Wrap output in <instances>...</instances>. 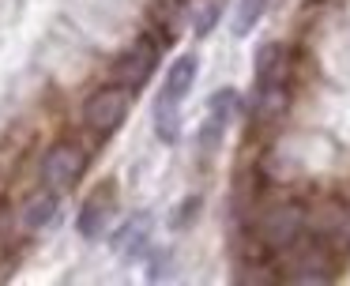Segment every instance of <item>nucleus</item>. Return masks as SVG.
Instances as JSON below:
<instances>
[{
    "label": "nucleus",
    "mask_w": 350,
    "mask_h": 286,
    "mask_svg": "<svg viewBox=\"0 0 350 286\" xmlns=\"http://www.w3.org/2000/svg\"><path fill=\"white\" fill-rule=\"evenodd\" d=\"M154 64H159V45H154L151 38H139L129 53L117 57L113 83H121V87H129V90H139L154 75Z\"/></svg>",
    "instance_id": "nucleus-4"
},
{
    "label": "nucleus",
    "mask_w": 350,
    "mask_h": 286,
    "mask_svg": "<svg viewBox=\"0 0 350 286\" xmlns=\"http://www.w3.org/2000/svg\"><path fill=\"white\" fill-rule=\"evenodd\" d=\"M83 173V151L76 143H53L42 158V185L49 192H61V188L76 185V177Z\"/></svg>",
    "instance_id": "nucleus-3"
},
{
    "label": "nucleus",
    "mask_w": 350,
    "mask_h": 286,
    "mask_svg": "<svg viewBox=\"0 0 350 286\" xmlns=\"http://www.w3.org/2000/svg\"><path fill=\"white\" fill-rule=\"evenodd\" d=\"M109 218H113V185H109V181H102V185L83 200L76 226H79V233H83V237L94 241V237H102V230L109 226Z\"/></svg>",
    "instance_id": "nucleus-5"
},
{
    "label": "nucleus",
    "mask_w": 350,
    "mask_h": 286,
    "mask_svg": "<svg viewBox=\"0 0 350 286\" xmlns=\"http://www.w3.org/2000/svg\"><path fill=\"white\" fill-rule=\"evenodd\" d=\"M305 230V207L301 203H275L260 215L256 222V241L267 248V252H282L290 248Z\"/></svg>",
    "instance_id": "nucleus-1"
},
{
    "label": "nucleus",
    "mask_w": 350,
    "mask_h": 286,
    "mask_svg": "<svg viewBox=\"0 0 350 286\" xmlns=\"http://www.w3.org/2000/svg\"><path fill=\"white\" fill-rule=\"evenodd\" d=\"M57 218V192H38L31 203L23 207V226L27 230H42V226H49Z\"/></svg>",
    "instance_id": "nucleus-9"
},
{
    "label": "nucleus",
    "mask_w": 350,
    "mask_h": 286,
    "mask_svg": "<svg viewBox=\"0 0 350 286\" xmlns=\"http://www.w3.org/2000/svg\"><path fill=\"white\" fill-rule=\"evenodd\" d=\"M196 57L192 53H185V57H177L174 64H170V72H166V79H162V90L159 94L162 98H174V102H181L185 94H189V87H192V79H196Z\"/></svg>",
    "instance_id": "nucleus-7"
},
{
    "label": "nucleus",
    "mask_w": 350,
    "mask_h": 286,
    "mask_svg": "<svg viewBox=\"0 0 350 286\" xmlns=\"http://www.w3.org/2000/svg\"><path fill=\"white\" fill-rule=\"evenodd\" d=\"M290 57L282 42H267L256 49V87H286Z\"/></svg>",
    "instance_id": "nucleus-6"
},
{
    "label": "nucleus",
    "mask_w": 350,
    "mask_h": 286,
    "mask_svg": "<svg viewBox=\"0 0 350 286\" xmlns=\"http://www.w3.org/2000/svg\"><path fill=\"white\" fill-rule=\"evenodd\" d=\"M267 4H271V0H241V4H237V12H234V34L237 38L249 34V30L260 23V15L267 12Z\"/></svg>",
    "instance_id": "nucleus-12"
},
{
    "label": "nucleus",
    "mask_w": 350,
    "mask_h": 286,
    "mask_svg": "<svg viewBox=\"0 0 350 286\" xmlns=\"http://www.w3.org/2000/svg\"><path fill=\"white\" fill-rule=\"evenodd\" d=\"M237 109H241V94H237V90H215L211 94V102H207V113H211V125H207V135H211L215 140V132H219V128H226L230 120L237 117Z\"/></svg>",
    "instance_id": "nucleus-8"
},
{
    "label": "nucleus",
    "mask_w": 350,
    "mask_h": 286,
    "mask_svg": "<svg viewBox=\"0 0 350 286\" xmlns=\"http://www.w3.org/2000/svg\"><path fill=\"white\" fill-rule=\"evenodd\" d=\"M147 222H151V218L139 215V218H132V222L121 230V237H117V252H121L124 260H136L139 256V248H144V241H147Z\"/></svg>",
    "instance_id": "nucleus-11"
},
{
    "label": "nucleus",
    "mask_w": 350,
    "mask_h": 286,
    "mask_svg": "<svg viewBox=\"0 0 350 286\" xmlns=\"http://www.w3.org/2000/svg\"><path fill=\"white\" fill-rule=\"evenodd\" d=\"M154 128H159V140L174 143L181 135V117H177V102L174 98H162L154 102Z\"/></svg>",
    "instance_id": "nucleus-10"
},
{
    "label": "nucleus",
    "mask_w": 350,
    "mask_h": 286,
    "mask_svg": "<svg viewBox=\"0 0 350 286\" xmlns=\"http://www.w3.org/2000/svg\"><path fill=\"white\" fill-rule=\"evenodd\" d=\"M129 102H132V90L121 87V83H109V87L94 90L91 98L83 102V125L98 135H109L121 128L124 113H129Z\"/></svg>",
    "instance_id": "nucleus-2"
}]
</instances>
